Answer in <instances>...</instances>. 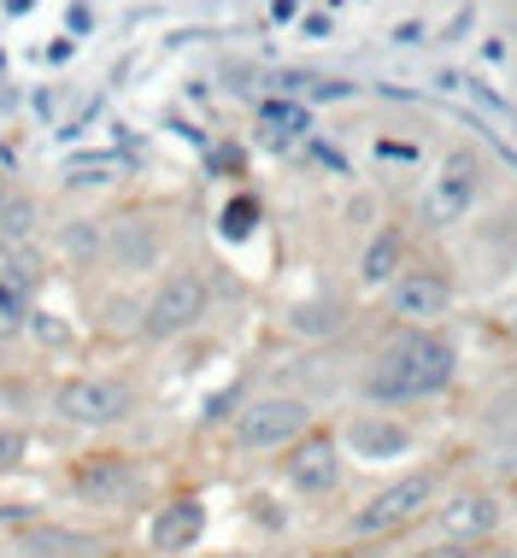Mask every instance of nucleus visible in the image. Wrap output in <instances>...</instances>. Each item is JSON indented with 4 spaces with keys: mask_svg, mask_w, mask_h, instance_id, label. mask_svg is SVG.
Instances as JSON below:
<instances>
[{
    "mask_svg": "<svg viewBox=\"0 0 517 558\" xmlns=\"http://www.w3.org/2000/svg\"><path fill=\"white\" fill-rule=\"evenodd\" d=\"M459 376V353L447 347V336L435 329H400L376 365L364 371V400L371 405H412V400H435L453 388Z\"/></svg>",
    "mask_w": 517,
    "mask_h": 558,
    "instance_id": "f257e3e1",
    "label": "nucleus"
},
{
    "mask_svg": "<svg viewBox=\"0 0 517 558\" xmlns=\"http://www.w3.org/2000/svg\"><path fill=\"white\" fill-rule=\"evenodd\" d=\"M135 412V388L124 376H65L53 388V417L71 429H112Z\"/></svg>",
    "mask_w": 517,
    "mask_h": 558,
    "instance_id": "f03ea898",
    "label": "nucleus"
},
{
    "mask_svg": "<svg viewBox=\"0 0 517 558\" xmlns=\"http://www.w3.org/2000/svg\"><path fill=\"white\" fill-rule=\"evenodd\" d=\"M312 429V405L300 395H258L236 417V447L241 452H288Z\"/></svg>",
    "mask_w": 517,
    "mask_h": 558,
    "instance_id": "7ed1b4c3",
    "label": "nucleus"
},
{
    "mask_svg": "<svg viewBox=\"0 0 517 558\" xmlns=\"http://www.w3.org/2000/svg\"><path fill=\"white\" fill-rule=\"evenodd\" d=\"M430 506H435V476L406 471V476H394L388 488H376L371 500L347 518V535H394V530H406V523H418Z\"/></svg>",
    "mask_w": 517,
    "mask_h": 558,
    "instance_id": "20e7f679",
    "label": "nucleus"
},
{
    "mask_svg": "<svg viewBox=\"0 0 517 558\" xmlns=\"http://www.w3.org/2000/svg\"><path fill=\"white\" fill-rule=\"evenodd\" d=\"M206 306H212V289H206L201 270H171V277L147 294V306H142V336L147 341L189 336V329L206 318Z\"/></svg>",
    "mask_w": 517,
    "mask_h": 558,
    "instance_id": "39448f33",
    "label": "nucleus"
},
{
    "mask_svg": "<svg viewBox=\"0 0 517 558\" xmlns=\"http://www.w3.org/2000/svg\"><path fill=\"white\" fill-rule=\"evenodd\" d=\"M71 488H77L83 506L130 511L147 494V471L130 459V452H95V459H83L77 471H71Z\"/></svg>",
    "mask_w": 517,
    "mask_h": 558,
    "instance_id": "423d86ee",
    "label": "nucleus"
},
{
    "mask_svg": "<svg viewBox=\"0 0 517 558\" xmlns=\"http://www.w3.org/2000/svg\"><path fill=\"white\" fill-rule=\"evenodd\" d=\"M477 194H482L477 154H470V147H453V154L435 165L430 189H423V223H430V230H453V223L477 206Z\"/></svg>",
    "mask_w": 517,
    "mask_h": 558,
    "instance_id": "0eeeda50",
    "label": "nucleus"
},
{
    "mask_svg": "<svg viewBox=\"0 0 517 558\" xmlns=\"http://www.w3.org/2000/svg\"><path fill=\"white\" fill-rule=\"evenodd\" d=\"M341 464H347V452H341L336 435L306 429L294 447H288L282 482H288L294 494H306V500H324V494H336V488H341Z\"/></svg>",
    "mask_w": 517,
    "mask_h": 558,
    "instance_id": "6e6552de",
    "label": "nucleus"
},
{
    "mask_svg": "<svg viewBox=\"0 0 517 558\" xmlns=\"http://www.w3.org/2000/svg\"><path fill=\"white\" fill-rule=\"evenodd\" d=\"M388 312L406 329H435L453 312V282L430 265H406L400 277L388 282Z\"/></svg>",
    "mask_w": 517,
    "mask_h": 558,
    "instance_id": "1a4fd4ad",
    "label": "nucleus"
},
{
    "mask_svg": "<svg viewBox=\"0 0 517 558\" xmlns=\"http://www.w3.org/2000/svg\"><path fill=\"white\" fill-rule=\"evenodd\" d=\"M336 441H341L347 459H359V464H388V459H406L418 435H412V424H400L394 412H359Z\"/></svg>",
    "mask_w": 517,
    "mask_h": 558,
    "instance_id": "9d476101",
    "label": "nucleus"
},
{
    "mask_svg": "<svg viewBox=\"0 0 517 558\" xmlns=\"http://www.w3.org/2000/svg\"><path fill=\"white\" fill-rule=\"evenodd\" d=\"M500 500L489 488H465V494H453L447 506H435V530L441 541H459V547H477V541H494L500 530Z\"/></svg>",
    "mask_w": 517,
    "mask_h": 558,
    "instance_id": "9b49d317",
    "label": "nucleus"
},
{
    "mask_svg": "<svg viewBox=\"0 0 517 558\" xmlns=\"http://www.w3.org/2000/svg\"><path fill=\"white\" fill-rule=\"evenodd\" d=\"M36 282H41L36 253H24V247L0 253V336L29 324V312H36Z\"/></svg>",
    "mask_w": 517,
    "mask_h": 558,
    "instance_id": "f8f14e48",
    "label": "nucleus"
},
{
    "mask_svg": "<svg viewBox=\"0 0 517 558\" xmlns=\"http://www.w3.org/2000/svg\"><path fill=\"white\" fill-rule=\"evenodd\" d=\"M201 535H206V506L194 494L165 500L154 511V523H147V547L154 553H189V547H201Z\"/></svg>",
    "mask_w": 517,
    "mask_h": 558,
    "instance_id": "ddd939ff",
    "label": "nucleus"
},
{
    "mask_svg": "<svg viewBox=\"0 0 517 558\" xmlns=\"http://www.w3.org/2000/svg\"><path fill=\"white\" fill-rule=\"evenodd\" d=\"M106 253H112L124 270H147L159 259V230H154V223H142V218H124L112 235H106Z\"/></svg>",
    "mask_w": 517,
    "mask_h": 558,
    "instance_id": "4468645a",
    "label": "nucleus"
},
{
    "mask_svg": "<svg viewBox=\"0 0 517 558\" xmlns=\"http://www.w3.org/2000/svg\"><path fill=\"white\" fill-rule=\"evenodd\" d=\"M400 259H406V235L400 230H376L371 247H364V259H359V282L364 289H388V282L406 270Z\"/></svg>",
    "mask_w": 517,
    "mask_h": 558,
    "instance_id": "2eb2a0df",
    "label": "nucleus"
},
{
    "mask_svg": "<svg viewBox=\"0 0 517 558\" xmlns=\"http://www.w3.org/2000/svg\"><path fill=\"white\" fill-rule=\"evenodd\" d=\"M36 223H41L36 194H24L19 183L0 177V241H7V247H24V241L36 235Z\"/></svg>",
    "mask_w": 517,
    "mask_h": 558,
    "instance_id": "dca6fc26",
    "label": "nucleus"
},
{
    "mask_svg": "<svg viewBox=\"0 0 517 558\" xmlns=\"http://www.w3.org/2000/svg\"><path fill=\"white\" fill-rule=\"evenodd\" d=\"M88 541L77 530H59V523H29L19 535V558H83Z\"/></svg>",
    "mask_w": 517,
    "mask_h": 558,
    "instance_id": "f3484780",
    "label": "nucleus"
},
{
    "mask_svg": "<svg viewBox=\"0 0 517 558\" xmlns=\"http://www.w3.org/2000/svg\"><path fill=\"white\" fill-rule=\"evenodd\" d=\"M258 130H265V142H300L312 130V112L300 100H265L258 107Z\"/></svg>",
    "mask_w": 517,
    "mask_h": 558,
    "instance_id": "a211bd4d",
    "label": "nucleus"
},
{
    "mask_svg": "<svg viewBox=\"0 0 517 558\" xmlns=\"http://www.w3.org/2000/svg\"><path fill=\"white\" fill-rule=\"evenodd\" d=\"M59 247H65V259L88 265V259H100V253H106V235H100V223H65Z\"/></svg>",
    "mask_w": 517,
    "mask_h": 558,
    "instance_id": "6ab92c4d",
    "label": "nucleus"
},
{
    "mask_svg": "<svg viewBox=\"0 0 517 558\" xmlns=\"http://www.w3.org/2000/svg\"><path fill=\"white\" fill-rule=\"evenodd\" d=\"M253 223H258V201H253V194H241V201L224 206V235H230V241L253 235Z\"/></svg>",
    "mask_w": 517,
    "mask_h": 558,
    "instance_id": "aec40b11",
    "label": "nucleus"
},
{
    "mask_svg": "<svg viewBox=\"0 0 517 558\" xmlns=\"http://www.w3.org/2000/svg\"><path fill=\"white\" fill-rule=\"evenodd\" d=\"M24 459H29V435L12 429V424H0V471H19Z\"/></svg>",
    "mask_w": 517,
    "mask_h": 558,
    "instance_id": "412c9836",
    "label": "nucleus"
},
{
    "mask_svg": "<svg viewBox=\"0 0 517 558\" xmlns=\"http://www.w3.org/2000/svg\"><path fill=\"white\" fill-rule=\"evenodd\" d=\"M341 324V306H300L294 312V329H336Z\"/></svg>",
    "mask_w": 517,
    "mask_h": 558,
    "instance_id": "4be33fe9",
    "label": "nucleus"
},
{
    "mask_svg": "<svg viewBox=\"0 0 517 558\" xmlns=\"http://www.w3.org/2000/svg\"><path fill=\"white\" fill-rule=\"evenodd\" d=\"M412 558H477V553L459 547V541H435V547H423V553H412Z\"/></svg>",
    "mask_w": 517,
    "mask_h": 558,
    "instance_id": "5701e85b",
    "label": "nucleus"
},
{
    "mask_svg": "<svg viewBox=\"0 0 517 558\" xmlns=\"http://www.w3.org/2000/svg\"><path fill=\"white\" fill-rule=\"evenodd\" d=\"M512 341H517V306H512Z\"/></svg>",
    "mask_w": 517,
    "mask_h": 558,
    "instance_id": "b1692460",
    "label": "nucleus"
},
{
    "mask_svg": "<svg viewBox=\"0 0 517 558\" xmlns=\"http://www.w3.org/2000/svg\"><path fill=\"white\" fill-rule=\"evenodd\" d=\"M489 558H517V553H489Z\"/></svg>",
    "mask_w": 517,
    "mask_h": 558,
    "instance_id": "393cba45",
    "label": "nucleus"
}]
</instances>
